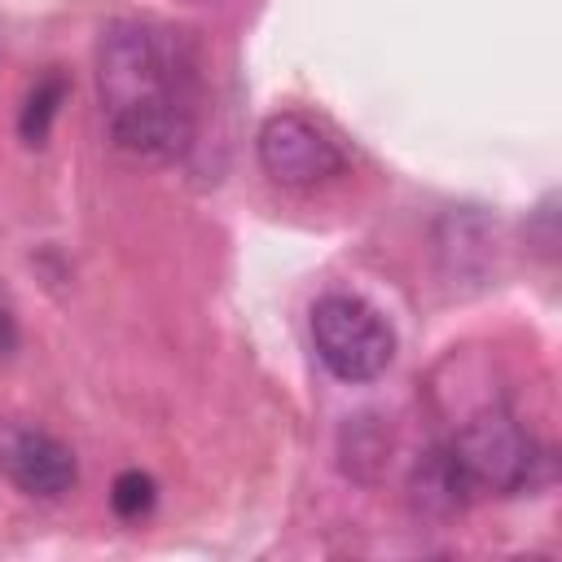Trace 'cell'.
<instances>
[{"mask_svg": "<svg viewBox=\"0 0 562 562\" xmlns=\"http://www.w3.org/2000/svg\"><path fill=\"white\" fill-rule=\"evenodd\" d=\"M312 347L342 382H373L395 360V329L360 294H325L312 303Z\"/></svg>", "mask_w": 562, "mask_h": 562, "instance_id": "obj_2", "label": "cell"}, {"mask_svg": "<svg viewBox=\"0 0 562 562\" xmlns=\"http://www.w3.org/2000/svg\"><path fill=\"white\" fill-rule=\"evenodd\" d=\"M443 452L470 496L474 492H518L522 483H531V470H536V443L505 408H487V413L470 417L443 443Z\"/></svg>", "mask_w": 562, "mask_h": 562, "instance_id": "obj_3", "label": "cell"}, {"mask_svg": "<svg viewBox=\"0 0 562 562\" xmlns=\"http://www.w3.org/2000/svg\"><path fill=\"white\" fill-rule=\"evenodd\" d=\"M0 470L13 487L40 501H57L79 483L75 452L57 435L22 422H0Z\"/></svg>", "mask_w": 562, "mask_h": 562, "instance_id": "obj_5", "label": "cell"}, {"mask_svg": "<svg viewBox=\"0 0 562 562\" xmlns=\"http://www.w3.org/2000/svg\"><path fill=\"white\" fill-rule=\"evenodd\" d=\"M61 101H66V79L57 70L44 75V79H35V88L22 101V119H18V132H22L26 145H44V136H48Z\"/></svg>", "mask_w": 562, "mask_h": 562, "instance_id": "obj_6", "label": "cell"}, {"mask_svg": "<svg viewBox=\"0 0 562 562\" xmlns=\"http://www.w3.org/2000/svg\"><path fill=\"white\" fill-rule=\"evenodd\" d=\"M259 167L285 189H316L347 167V154L316 119L285 110L259 127Z\"/></svg>", "mask_w": 562, "mask_h": 562, "instance_id": "obj_4", "label": "cell"}, {"mask_svg": "<svg viewBox=\"0 0 562 562\" xmlns=\"http://www.w3.org/2000/svg\"><path fill=\"white\" fill-rule=\"evenodd\" d=\"M13 351H18V316H13V303L0 285V364L13 360Z\"/></svg>", "mask_w": 562, "mask_h": 562, "instance_id": "obj_8", "label": "cell"}, {"mask_svg": "<svg viewBox=\"0 0 562 562\" xmlns=\"http://www.w3.org/2000/svg\"><path fill=\"white\" fill-rule=\"evenodd\" d=\"M110 136L140 158H180L193 140V83L180 48L145 22H110L97 44Z\"/></svg>", "mask_w": 562, "mask_h": 562, "instance_id": "obj_1", "label": "cell"}, {"mask_svg": "<svg viewBox=\"0 0 562 562\" xmlns=\"http://www.w3.org/2000/svg\"><path fill=\"white\" fill-rule=\"evenodd\" d=\"M110 505L119 518H145L154 509V479L145 470H123L114 479V492H110Z\"/></svg>", "mask_w": 562, "mask_h": 562, "instance_id": "obj_7", "label": "cell"}]
</instances>
